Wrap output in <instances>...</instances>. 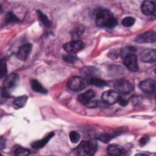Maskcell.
Here are the masks:
<instances>
[{"instance_id": "cell-1", "label": "cell", "mask_w": 156, "mask_h": 156, "mask_svg": "<svg viewBox=\"0 0 156 156\" xmlns=\"http://www.w3.org/2000/svg\"><path fill=\"white\" fill-rule=\"evenodd\" d=\"M96 24L101 27L112 29L118 24V21L109 10L101 9L96 13Z\"/></svg>"}, {"instance_id": "cell-2", "label": "cell", "mask_w": 156, "mask_h": 156, "mask_svg": "<svg viewBox=\"0 0 156 156\" xmlns=\"http://www.w3.org/2000/svg\"><path fill=\"white\" fill-rule=\"evenodd\" d=\"M98 149V144L92 141H82L75 149V152L79 155H94Z\"/></svg>"}, {"instance_id": "cell-3", "label": "cell", "mask_w": 156, "mask_h": 156, "mask_svg": "<svg viewBox=\"0 0 156 156\" xmlns=\"http://www.w3.org/2000/svg\"><path fill=\"white\" fill-rule=\"evenodd\" d=\"M88 81L85 78L80 76H73L67 82L68 87L72 91H80L83 90L87 85Z\"/></svg>"}, {"instance_id": "cell-4", "label": "cell", "mask_w": 156, "mask_h": 156, "mask_svg": "<svg viewBox=\"0 0 156 156\" xmlns=\"http://www.w3.org/2000/svg\"><path fill=\"white\" fill-rule=\"evenodd\" d=\"M114 87L117 92L123 94H129L133 90V84L125 79L117 80L114 83Z\"/></svg>"}, {"instance_id": "cell-5", "label": "cell", "mask_w": 156, "mask_h": 156, "mask_svg": "<svg viewBox=\"0 0 156 156\" xmlns=\"http://www.w3.org/2000/svg\"><path fill=\"white\" fill-rule=\"evenodd\" d=\"M64 50L69 54H75L84 48V43L80 40H73L65 43L63 46Z\"/></svg>"}, {"instance_id": "cell-6", "label": "cell", "mask_w": 156, "mask_h": 156, "mask_svg": "<svg viewBox=\"0 0 156 156\" xmlns=\"http://www.w3.org/2000/svg\"><path fill=\"white\" fill-rule=\"evenodd\" d=\"M101 98L105 103L109 105H112L118 102L120 95L116 91L109 90L104 92L101 96Z\"/></svg>"}, {"instance_id": "cell-7", "label": "cell", "mask_w": 156, "mask_h": 156, "mask_svg": "<svg viewBox=\"0 0 156 156\" xmlns=\"http://www.w3.org/2000/svg\"><path fill=\"white\" fill-rule=\"evenodd\" d=\"M155 40V33L152 30L140 34L135 38V41L139 43H154Z\"/></svg>"}, {"instance_id": "cell-8", "label": "cell", "mask_w": 156, "mask_h": 156, "mask_svg": "<svg viewBox=\"0 0 156 156\" xmlns=\"http://www.w3.org/2000/svg\"><path fill=\"white\" fill-rule=\"evenodd\" d=\"M18 80V76L16 73H12L8 75L3 83V87L6 90L10 92L16 86Z\"/></svg>"}, {"instance_id": "cell-9", "label": "cell", "mask_w": 156, "mask_h": 156, "mask_svg": "<svg viewBox=\"0 0 156 156\" xmlns=\"http://www.w3.org/2000/svg\"><path fill=\"white\" fill-rule=\"evenodd\" d=\"M124 64L130 71L136 72L138 70L137 57L135 54L125 57L124 58Z\"/></svg>"}, {"instance_id": "cell-10", "label": "cell", "mask_w": 156, "mask_h": 156, "mask_svg": "<svg viewBox=\"0 0 156 156\" xmlns=\"http://www.w3.org/2000/svg\"><path fill=\"white\" fill-rule=\"evenodd\" d=\"M140 89L145 93H153L155 88V81L151 79H147L141 81L139 84Z\"/></svg>"}, {"instance_id": "cell-11", "label": "cell", "mask_w": 156, "mask_h": 156, "mask_svg": "<svg viewBox=\"0 0 156 156\" xmlns=\"http://www.w3.org/2000/svg\"><path fill=\"white\" fill-rule=\"evenodd\" d=\"M141 60L146 63H154L156 60V51L154 49H146L140 53Z\"/></svg>"}, {"instance_id": "cell-12", "label": "cell", "mask_w": 156, "mask_h": 156, "mask_svg": "<svg viewBox=\"0 0 156 156\" xmlns=\"http://www.w3.org/2000/svg\"><path fill=\"white\" fill-rule=\"evenodd\" d=\"M32 49V45L30 43H27L22 45L18 49L16 55L17 57L22 60L25 61L28 58Z\"/></svg>"}, {"instance_id": "cell-13", "label": "cell", "mask_w": 156, "mask_h": 156, "mask_svg": "<svg viewBox=\"0 0 156 156\" xmlns=\"http://www.w3.org/2000/svg\"><path fill=\"white\" fill-rule=\"evenodd\" d=\"M155 2L152 1H143L141 5V10L146 15H154L155 13Z\"/></svg>"}, {"instance_id": "cell-14", "label": "cell", "mask_w": 156, "mask_h": 156, "mask_svg": "<svg viewBox=\"0 0 156 156\" xmlns=\"http://www.w3.org/2000/svg\"><path fill=\"white\" fill-rule=\"evenodd\" d=\"M107 153L111 156H119L125 155L126 154V151L118 144H112L107 147Z\"/></svg>"}, {"instance_id": "cell-15", "label": "cell", "mask_w": 156, "mask_h": 156, "mask_svg": "<svg viewBox=\"0 0 156 156\" xmlns=\"http://www.w3.org/2000/svg\"><path fill=\"white\" fill-rule=\"evenodd\" d=\"M54 135H55L54 132H50L49 133H48L46 136H45L42 139L38 140V141H34L31 144V146L35 149H38L42 148L49 142V141L54 136Z\"/></svg>"}, {"instance_id": "cell-16", "label": "cell", "mask_w": 156, "mask_h": 156, "mask_svg": "<svg viewBox=\"0 0 156 156\" xmlns=\"http://www.w3.org/2000/svg\"><path fill=\"white\" fill-rule=\"evenodd\" d=\"M95 96V93L92 90H88L85 93L80 94L77 97L78 101L82 104L86 105L89 101L93 99Z\"/></svg>"}, {"instance_id": "cell-17", "label": "cell", "mask_w": 156, "mask_h": 156, "mask_svg": "<svg viewBox=\"0 0 156 156\" xmlns=\"http://www.w3.org/2000/svg\"><path fill=\"white\" fill-rule=\"evenodd\" d=\"M82 74L85 77L93 78L97 77L99 74V71L97 68L93 66H85L81 69Z\"/></svg>"}, {"instance_id": "cell-18", "label": "cell", "mask_w": 156, "mask_h": 156, "mask_svg": "<svg viewBox=\"0 0 156 156\" xmlns=\"http://www.w3.org/2000/svg\"><path fill=\"white\" fill-rule=\"evenodd\" d=\"M27 101V96L23 95L15 98L13 102V105L15 109H19L25 106Z\"/></svg>"}, {"instance_id": "cell-19", "label": "cell", "mask_w": 156, "mask_h": 156, "mask_svg": "<svg viewBox=\"0 0 156 156\" xmlns=\"http://www.w3.org/2000/svg\"><path fill=\"white\" fill-rule=\"evenodd\" d=\"M30 86L32 89L42 94H46L47 93V90L44 88V87L37 80L33 79L30 81Z\"/></svg>"}, {"instance_id": "cell-20", "label": "cell", "mask_w": 156, "mask_h": 156, "mask_svg": "<svg viewBox=\"0 0 156 156\" xmlns=\"http://www.w3.org/2000/svg\"><path fill=\"white\" fill-rule=\"evenodd\" d=\"M37 13L38 19L43 23V24L46 27H50L51 23V21L49 20V18H48V16L39 10H38L37 11Z\"/></svg>"}, {"instance_id": "cell-21", "label": "cell", "mask_w": 156, "mask_h": 156, "mask_svg": "<svg viewBox=\"0 0 156 156\" xmlns=\"http://www.w3.org/2000/svg\"><path fill=\"white\" fill-rule=\"evenodd\" d=\"M135 52V48L133 46H128L126 47L123 48L120 52V54L122 57V58H123V59L130 55L132 54H134Z\"/></svg>"}, {"instance_id": "cell-22", "label": "cell", "mask_w": 156, "mask_h": 156, "mask_svg": "<svg viewBox=\"0 0 156 156\" xmlns=\"http://www.w3.org/2000/svg\"><path fill=\"white\" fill-rule=\"evenodd\" d=\"M20 20L12 12H9L4 19V21L6 24H9V23H17L19 22Z\"/></svg>"}, {"instance_id": "cell-23", "label": "cell", "mask_w": 156, "mask_h": 156, "mask_svg": "<svg viewBox=\"0 0 156 156\" xmlns=\"http://www.w3.org/2000/svg\"><path fill=\"white\" fill-rule=\"evenodd\" d=\"M90 82L91 84L94 85L98 87H103L107 85V83L103 79H101L98 77H94L90 79Z\"/></svg>"}, {"instance_id": "cell-24", "label": "cell", "mask_w": 156, "mask_h": 156, "mask_svg": "<svg viewBox=\"0 0 156 156\" xmlns=\"http://www.w3.org/2000/svg\"><path fill=\"white\" fill-rule=\"evenodd\" d=\"M14 154L17 156H26L30 154V151L26 148L23 147H18L14 151Z\"/></svg>"}, {"instance_id": "cell-25", "label": "cell", "mask_w": 156, "mask_h": 156, "mask_svg": "<svg viewBox=\"0 0 156 156\" xmlns=\"http://www.w3.org/2000/svg\"><path fill=\"white\" fill-rule=\"evenodd\" d=\"M135 22V20L134 18L132 16H127L122 19L121 23L122 26H124V27H129L132 26L134 24Z\"/></svg>"}, {"instance_id": "cell-26", "label": "cell", "mask_w": 156, "mask_h": 156, "mask_svg": "<svg viewBox=\"0 0 156 156\" xmlns=\"http://www.w3.org/2000/svg\"><path fill=\"white\" fill-rule=\"evenodd\" d=\"M83 27L82 26H78L73 30L71 35L72 37L74 39V40H76L83 34Z\"/></svg>"}, {"instance_id": "cell-27", "label": "cell", "mask_w": 156, "mask_h": 156, "mask_svg": "<svg viewBox=\"0 0 156 156\" xmlns=\"http://www.w3.org/2000/svg\"><path fill=\"white\" fill-rule=\"evenodd\" d=\"M7 72V64L6 61L4 58H1V78H2L4 76H5L6 73Z\"/></svg>"}, {"instance_id": "cell-28", "label": "cell", "mask_w": 156, "mask_h": 156, "mask_svg": "<svg viewBox=\"0 0 156 156\" xmlns=\"http://www.w3.org/2000/svg\"><path fill=\"white\" fill-rule=\"evenodd\" d=\"M71 141L73 143H76L80 139V135L76 131H71L69 135Z\"/></svg>"}, {"instance_id": "cell-29", "label": "cell", "mask_w": 156, "mask_h": 156, "mask_svg": "<svg viewBox=\"0 0 156 156\" xmlns=\"http://www.w3.org/2000/svg\"><path fill=\"white\" fill-rule=\"evenodd\" d=\"M63 59L67 63H74L77 60V57L73 54H67L63 56Z\"/></svg>"}, {"instance_id": "cell-30", "label": "cell", "mask_w": 156, "mask_h": 156, "mask_svg": "<svg viewBox=\"0 0 156 156\" xmlns=\"http://www.w3.org/2000/svg\"><path fill=\"white\" fill-rule=\"evenodd\" d=\"M113 138V135L112 134H109V133L101 134L98 136V140H99L104 143H108Z\"/></svg>"}, {"instance_id": "cell-31", "label": "cell", "mask_w": 156, "mask_h": 156, "mask_svg": "<svg viewBox=\"0 0 156 156\" xmlns=\"http://www.w3.org/2000/svg\"><path fill=\"white\" fill-rule=\"evenodd\" d=\"M99 102L96 100H91L85 105L89 108H96L98 106Z\"/></svg>"}, {"instance_id": "cell-32", "label": "cell", "mask_w": 156, "mask_h": 156, "mask_svg": "<svg viewBox=\"0 0 156 156\" xmlns=\"http://www.w3.org/2000/svg\"><path fill=\"white\" fill-rule=\"evenodd\" d=\"M149 141V137L148 136H144L141 137L139 140V143L141 146H144Z\"/></svg>"}, {"instance_id": "cell-33", "label": "cell", "mask_w": 156, "mask_h": 156, "mask_svg": "<svg viewBox=\"0 0 156 156\" xmlns=\"http://www.w3.org/2000/svg\"><path fill=\"white\" fill-rule=\"evenodd\" d=\"M1 96H2V98L7 99L10 96V93L9 91L4 89V88H2V89H1Z\"/></svg>"}, {"instance_id": "cell-34", "label": "cell", "mask_w": 156, "mask_h": 156, "mask_svg": "<svg viewBox=\"0 0 156 156\" xmlns=\"http://www.w3.org/2000/svg\"><path fill=\"white\" fill-rule=\"evenodd\" d=\"M119 105H121V106H126L127 104H128V101L126 99H124V98H122L120 96L119 100H118V102Z\"/></svg>"}, {"instance_id": "cell-35", "label": "cell", "mask_w": 156, "mask_h": 156, "mask_svg": "<svg viewBox=\"0 0 156 156\" xmlns=\"http://www.w3.org/2000/svg\"><path fill=\"white\" fill-rule=\"evenodd\" d=\"M1 149H3L4 147H5V139H4L2 137L1 138Z\"/></svg>"}]
</instances>
